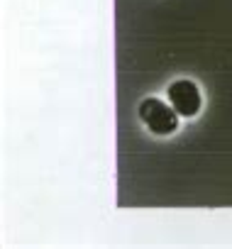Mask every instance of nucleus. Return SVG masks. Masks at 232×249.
Listing matches in <instances>:
<instances>
[{"instance_id":"nucleus-1","label":"nucleus","mask_w":232,"mask_h":249,"mask_svg":"<svg viewBox=\"0 0 232 249\" xmlns=\"http://www.w3.org/2000/svg\"><path fill=\"white\" fill-rule=\"evenodd\" d=\"M140 117L154 135H174L178 130V112L159 98L142 100Z\"/></svg>"},{"instance_id":"nucleus-2","label":"nucleus","mask_w":232,"mask_h":249,"mask_svg":"<svg viewBox=\"0 0 232 249\" xmlns=\"http://www.w3.org/2000/svg\"><path fill=\"white\" fill-rule=\"evenodd\" d=\"M166 93H169L171 107H174L181 117H193V115H198V110H200V93H198V86H196L193 81H186V78L174 81Z\"/></svg>"}]
</instances>
